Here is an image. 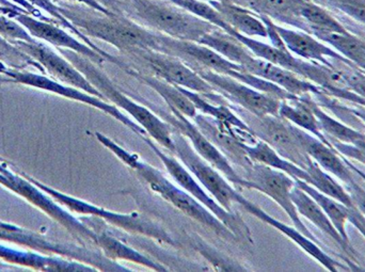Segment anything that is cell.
<instances>
[{"mask_svg": "<svg viewBox=\"0 0 365 272\" xmlns=\"http://www.w3.org/2000/svg\"><path fill=\"white\" fill-rule=\"evenodd\" d=\"M96 137L98 142L102 143L118 159L121 160L126 167L134 171L139 179L143 181L154 194L162 197L165 201L170 203L187 217L210 229L220 239L225 241L237 239V237L207 207L204 206L201 202L182 189L180 186L175 185L173 182L169 181L155 167L143 162L137 154L130 153L104 134L96 132Z\"/></svg>", "mask_w": 365, "mask_h": 272, "instance_id": "obj_1", "label": "cell"}, {"mask_svg": "<svg viewBox=\"0 0 365 272\" xmlns=\"http://www.w3.org/2000/svg\"><path fill=\"white\" fill-rule=\"evenodd\" d=\"M160 36V51L180 58L191 68H204L219 74L230 76L233 70H242L238 64L227 60L210 47L192 41L178 40L165 34Z\"/></svg>", "mask_w": 365, "mask_h": 272, "instance_id": "obj_16", "label": "cell"}, {"mask_svg": "<svg viewBox=\"0 0 365 272\" xmlns=\"http://www.w3.org/2000/svg\"><path fill=\"white\" fill-rule=\"evenodd\" d=\"M210 4L222 15L227 23L238 33L255 38H268L267 26L259 15L229 0H210Z\"/></svg>", "mask_w": 365, "mask_h": 272, "instance_id": "obj_26", "label": "cell"}, {"mask_svg": "<svg viewBox=\"0 0 365 272\" xmlns=\"http://www.w3.org/2000/svg\"><path fill=\"white\" fill-rule=\"evenodd\" d=\"M274 26L287 51L293 53L294 56H297L300 59L317 62V63L326 64V66H334L331 62H329V59H332L336 60L341 63L354 66L338 51L323 44L321 41L315 38L313 34L304 31V30H293L281 27L276 23H274Z\"/></svg>", "mask_w": 365, "mask_h": 272, "instance_id": "obj_19", "label": "cell"}, {"mask_svg": "<svg viewBox=\"0 0 365 272\" xmlns=\"http://www.w3.org/2000/svg\"><path fill=\"white\" fill-rule=\"evenodd\" d=\"M200 43L214 49L230 61L242 66L244 70L255 57L237 38L227 33L220 28H214L201 38Z\"/></svg>", "mask_w": 365, "mask_h": 272, "instance_id": "obj_31", "label": "cell"}, {"mask_svg": "<svg viewBox=\"0 0 365 272\" xmlns=\"http://www.w3.org/2000/svg\"><path fill=\"white\" fill-rule=\"evenodd\" d=\"M309 104L319 120L322 130L328 139L354 145H357L359 141L365 140L364 132L349 127L340 120H336V117L326 113L325 109L319 103L312 100L311 95L309 96Z\"/></svg>", "mask_w": 365, "mask_h": 272, "instance_id": "obj_36", "label": "cell"}, {"mask_svg": "<svg viewBox=\"0 0 365 272\" xmlns=\"http://www.w3.org/2000/svg\"><path fill=\"white\" fill-rule=\"evenodd\" d=\"M0 184L42 209L44 213L59 222L79 241L96 247L98 235L93 229L89 228L87 224L56 204L51 198L43 194L41 189H38V186L26 179L21 173H19V175H15L4 168V170L0 171Z\"/></svg>", "mask_w": 365, "mask_h": 272, "instance_id": "obj_12", "label": "cell"}, {"mask_svg": "<svg viewBox=\"0 0 365 272\" xmlns=\"http://www.w3.org/2000/svg\"><path fill=\"white\" fill-rule=\"evenodd\" d=\"M0 241H11L36 251L57 254V256L75 258V260H77L81 253V247L57 244L55 241H48L42 235L2 221H0Z\"/></svg>", "mask_w": 365, "mask_h": 272, "instance_id": "obj_23", "label": "cell"}, {"mask_svg": "<svg viewBox=\"0 0 365 272\" xmlns=\"http://www.w3.org/2000/svg\"><path fill=\"white\" fill-rule=\"evenodd\" d=\"M292 200H293L300 216L308 219L321 232L329 236L332 241H336L349 256H355L353 248L349 244L345 243L344 239H342L336 226L332 224L331 220L328 218L323 209L319 206V203L308 192L298 187L296 184L295 187L292 190Z\"/></svg>", "mask_w": 365, "mask_h": 272, "instance_id": "obj_24", "label": "cell"}, {"mask_svg": "<svg viewBox=\"0 0 365 272\" xmlns=\"http://www.w3.org/2000/svg\"><path fill=\"white\" fill-rule=\"evenodd\" d=\"M98 235L96 239V247L103 252L109 260L126 261V262L134 263L140 266L147 267L154 271H168L165 265L150 258L149 256H143L140 252L137 251L134 248L128 246L124 241H120L117 237L108 232H102L93 229Z\"/></svg>", "mask_w": 365, "mask_h": 272, "instance_id": "obj_28", "label": "cell"}, {"mask_svg": "<svg viewBox=\"0 0 365 272\" xmlns=\"http://www.w3.org/2000/svg\"><path fill=\"white\" fill-rule=\"evenodd\" d=\"M201 1L210 2V0H201Z\"/></svg>", "mask_w": 365, "mask_h": 272, "instance_id": "obj_53", "label": "cell"}, {"mask_svg": "<svg viewBox=\"0 0 365 272\" xmlns=\"http://www.w3.org/2000/svg\"><path fill=\"white\" fill-rule=\"evenodd\" d=\"M137 16L160 33L178 40L199 42L215 27L180 6L158 0H130Z\"/></svg>", "mask_w": 365, "mask_h": 272, "instance_id": "obj_5", "label": "cell"}, {"mask_svg": "<svg viewBox=\"0 0 365 272\" xmlns=\"http://www.w3.org/2000/svg\"><path fill=\"white\" fill-rule=\"evenodd\" d=\"M130 55L143 59L153 73L177 87L197 92L216 103H229L195 68L175 56L158 51H136Z\"/></svg>", "mask_w": 365, "mask_h": 272, "instance_id": "obj_11", "label": "cell"}, {"mask_svg": "<svg viewBox=\"0 0 365 272\" xmlns=\"http://www.w3.org/2000/svg\"><path fill=\"white\" fill-rule=\"evenodd\" d=\"M296 185L298 187L308 192L317 203L319 206L325 211L326 215L331 220L332 224L336 226L338 232L340 233L345 243L349 244V237L347 234L346 224L349 222V215H351V209L346 205L336 201V199L330 198L326 196L323 192H319L317 188L311 186L310 184L302 181V179H295Z\"/></svg>", "mask_w": 365, "mask_h": 272, "instance_id": "obj_34", "label": "cell"}, {"mask_svg": "<svg viewBox=\"0 0 365 272\" xmlns=\"http://www.w3.org/2000/svg\"><path fill=\"white\" fill-rule=\"evenodd\" d=\"M0 258L12 264L21 265V266L31 267L38 271H73V272H91L98 271V269L74 261L64 260L62 258H51L42 256L31 252L19 251L0 245Z\"/></svg>", "mask_w": 365, "mask_h": 272, "instance_id": "obj_25", "label": "cell"}, {"mask_svg": "<svg viewBox=\"0 0 365 272\" xmlns=\"http://www.w3.org/2000/svg\"><path fill=\"white\" fill-rule=\"evenodd\" d=\"M195 70L230 104H234V106L244 109L257 117L279 115V108L282 100L257 91L255 88L227 75L219 74L204 68H197Z\"/></svg>", "mask_w": 365, "mask_h": 272, "instance_id": "obj_14", "label": "cell"}, {"mask_svg": "<svg viewBox=\"0 0 365 272\" xmlns=\"http://www.w3.org/2000/svg\"><path fill=\"white\" fill-rule=\"evenodd\" d=\"M236 204L240 205L245 211H248L249 214L255 216L257 219L265 222L268 226H272V228L278 230L279 232L282 233L283 235H285L287 239H291L300 249L304 250L307 254H309L311 258H314L317 262H319V264H321L324 268L327 269L328 271L338 272L341 271H351L349 267L344 266V265L341 264L338 261L332 258L331 256H328V254L324 251L323 246L309 239L304 233L297 230L295 226L292 228V226H287V224L277 220L276 218L268 215L261 207L257 206V205L253 204L251 201L247 200L240 192H238L237 197H236Z\"/></svg>", "mask_w": 365, "mask_h": 272, "instance_id": "obj_17", "label": "cell"}, {"mask_svg": "<svg viewBox=\"0 0 365 272\" xmlns=\"http://www.w3.org/2000/svg\"><path fill=\"white\" fill-rule=\"evenodd\" d=\"M126 73L153 89L156 93L160 94L163 100L168 105L170 110L179 111L180 113L190 120L197 115L195 105L177 85H173L160 77L154 76V75L143 74L130 66Z\"/></svg>", "mask_w": 365, "mask_h": 272, "instance_id": "obj_27", "label": "cell"}, {"mask_svg": "<svg viewBox=\"0 0 365 272\" xmlns=\"http://www.w3.org/2000/svg\"><path fill=\"white\" fill-rule=\"evenodd\" d=\"M245 70L255 75V76L266 79V80L282 88L289 93L299 96V98L304 95L319 96L325 94L321 88L317 87L311 81L307 80L304 77L299 76L287 68L276 66L272 62L261 59V58H253L252 61L245 68Z\"/></svg>", "mask_w": 365, "mask_h": 272, "instance_id": "obj_21", "label": "cell"}, {"mask_svg": "<svg viewBox=\"0 0 365 272\" xmlns=\"http://www.w3.org/2000/svg\"><path fill=\"white\" fill-rule=\"evenodd\" d=\"M233 109L250 126L259 140L265 141L285 159L307 170L313 159L296 136L293 124L279 115L257 117L236 106Z\"/></svg>", "mask_w": 365, "mask_h": 272, "instance_id": "obj_8", "label": "cell"}, {"mask_svg": "<svg viewBox=\"0 0 365 272\" xmlns=\"http://www.w3.org/2000/svg\"><path fill=\"white\" fill-rule=\"evenodd\" d=\"M61 53L87 77L88 80L103 94L107 102L115 104L120 110L128 113L133 120L139 124L155 142H158V145L175 154L173 128L170 124L154 113L149 107L121 91L91 60L68 49H64Z\"/></svg>", "mask_w": 365, "mask_h": 272, "instance_id": "obj_2", "label": "cell"}, {"mask_svg": "<svg viewBox=\"0 0 365 272\" xmlns=\"http://www.w3.org/2000/svg\"><path fill=\"white\" fill-rule=\"evenodd\" d=\"M235 38H237L255 57L272 62L276 66L287 68L298 75L302 59L295 57L293 53L287 51V48H280V47L274 46L272 44H266L261 41L255 40V38L244 36L238 32L236 33Z\"/></svg>", "mask_w": 365, "mask_h": 272, "instance_id": "obj_33", "label": "cell"}, {"mask_svg": "<svg viewBox=\"0 0 365 272\" xmlns=\"http://www.w3.org/2000/svg\"><path fill=\"white\" fill-rule=\"evenodd\" d=\"M0 81H6V79H4V77H0Z\"/></svg>", "mask_w": 365, "mask_h": 272, "instance_id": "obj_52", "label": "cell"}, {"mask_svg": "<svg viewBox=\"0 0 365 272\" xmlns=\"http://www.w3.org/2000/svg\"><path fill=\"white\" fill-rule=\"evenodd\" d=\"M304 1L306 0H246L257 14L265 15L270 19H278L304 31H309L308 25L300 15V9Z\"/></svg>", "mask_w": 365, "mask_h": 272, "instance_id": "obj_30", "label": "cell"}, {"mask_svg": "<svg viewBox=\"0 0 365 272\" xmlns=\"http://www.w3.org/2000/svg\"><path fill=\"white\" fill-rule=\"evenodd\" d=\"M319 40L331 45L334 51H338L341 56L349 60L354 66L365 70V43L357 36L347 31L344 33L340 32H321L315 33Z\"/></svg>", "mask_w": 365, "mask_h": 272, "instance_id": "obj_35", "label": "cell"}, {"mask_svg": "<svg viewBox=\"0 0 365 272\" xmlns=\"http://www.w3.org/2000/svg\"><path fill=\"white\" fill-rule=\"evenodd\" d=\"M0 36H4L10 42L24 41V42H34V38L28 32V30L21 23L13 19V17L0 13Z\"/></svg>", "mask_w": 365, "mask_h": 272, "instance_id": "obj_42", "label": "cell"}, {"mask_svg": "<svg viewBox=\"0 0 365 272\" xmlns=\"http://www.w3.org/2000/svg\"><path fill=\"white\" fill-rule=\"evenodd\" d=\"M27 1L29 2V4H31L32 6H36L38 10H43L45 11V12L48 13V14L51 15V16H53V19H55L56 21L62 26V27L66 28V29L72 31L73 33L76 34V36H78L83 43L89 45L90 47L96 49V51H98V53H102L104 57H106L107 60H108V62H110V63H113L115 64V66H119L122 70H125V68H128V66H126V63H124L123 61L118 59L115 56L109 55L108 53H106V51H103L102 48H100V47L93 44V42L90 40L89 36H86V34L83 33V32H81L76 26L73 25V23H71V21H68L63 14H62L61 11H60V6L53 4L51 0H27Z\"/></svg>", "mask_w": 365, "mask_h": 272, "instance_id": "obj_39", "label": "cell"}, {"mask_svg": "<svg viewBox=\"0 0 365 272\" xmlns=\"http://www.w3.org/2000/svg\"><path fill=\"white\" fill-rule=\"evenodd\" d=\"M355 145L360 150V152H361L362 156H364V164H365V140L359 141V142Z\"/></svg>", "mask_w": 365, "mask_h": 272, "instance_id": "obj_51", "label": "cell"}, {"mask_svg": "<svg viewBox=\"0 0 365 272\" xmlns=\"http://www.w3.org/2000/svg\"><path fill=\"white\" fill-rule=\"evenodd\" d=\"M168 1L212 23L215 27L220 28L231 36H235L237 33L210 2L201 1V0H168Z\"/></svg>", "mask_w": 365, "mask_h": 272, "instance_id": "obj_40", "label": "cell"}, {"mask_svg": "<svg viewBox=\"0 0 365 272\" xmlns=\"http://www.w3.org/2000/svg\"><path fill=\"white\" fill-rule=\"evenodd\" d=\"M327 2L365 25V0H327Z\"/></svg>", "mask_w": 365, "mask_h": 272, "instance_id": "obj_43", "label": "cell"}, {"mask_svg": "<svg viewBox=\"0 0 365 272\" xmlns=\"http://www.w3.org/2000/svg\"><path fill=\"white\" fill-rule=\"evenodd\" d=\"M133 98L149 107L154 113H158L162 119L170 124L173 130L186 137L195 153L207 162L210 166L217 169L234 187L240 188V189H242V188L248 189V183L240 177V173L232 166L229 159L223 155L222 152L197 128L193 122H191L190 119L182 115L179 111L170 110V109H169L170 113H166V111L156 108L151 102L145 100L141 96L134 95Z\"/></svg>", "mask_w": 365, "mask_h": 272, "instance_id": "obj_7", "label": "cell"}, {"mask_svg": "<svg viewBox=\"0 0 365 272\" xmlns=\"http://www.w3.org/2000/svg\"><path fill=\"white\" fill-rule=\"evenodd\" d=\"M0 74L8 77V81H13V83L44 90V91L51 92V93L63 96V98H68V100L89 105V106L93 107V108L98 109L102 113L110 115L111 117L117 120L120 123L125 125L126 127L130 128L137 136L143 137L148 135L147 132L139 124L133 121L128 115H124L115 105L107 102V100H102V98H98V96L91 95V94L87 93V92L81 91V90L77 89V88L64 85V83H59V81L55 80L53 78H47V77L43 76V75L27 72V70H10V68H0Z\"/></svg>", "mask_w": 365, "mask_h": 272, "instance_id": "obj_10", "label": "cell"}, {"mask_svg": "<svg viewBox=\"0 0 365 272\" xmlns=\"http://www.w3.org/2000/svg\"><path fill=\"white\" fill-rule=\"evenodd\" d=\"M12 43L41 64L45 72L48 73L56 80L106 100L103 94L88 80L87 77L74 64L71 63L64 56L56 53L46 44L36 42V41L34 42L15 41Z\"/></svg>", "mask_w": 365, "mask_h": 272, "instance_id": "obj_15", "label": "cell"}, {"mask_svg": "<svg viewBox=\"0 0 365 272\" xmlns=\"http://www.w3.org/2000/svg\"><path fill=\"white\" fill-rule=\"evenodd\" d=\"M10 68V70H25L28 66L36 68L44 73V68L36 60L32 59L25 51L19 49L16 45L0 36V68Z\"/></svg>", "mask_w": 365, "mask_h": 272, "instance_id": "obj_41", "label": "cell"}, {"mask_svg": "<svg viewBox=\"0 0 365 272\" xmlns=\"http://www.w3.org/2000/svg\"><path fill=\"white\" fill-rule=\"evenodd\" d=\"M242 171L244 173L240 177L248 183V189L257 190L272 199L287 213L297 230L322 246L319 239L300 219V215L292 200V190L295 187V179L282 171L255 162Z\"/></svg>", "mask_w": 365, "mask_h": 272, "instance_id": "obj_9", "label": "cell"}, {"mask_svg": "<svg viewBox=\"0 0 365 272\" xmlns=\"http://www.w3.org/2000/svg\"><path fill=\"white\" fill-rule=\"evenodd\" d=\"M355 68L349 72H343L349 83V90L365 100V74L362 70H356Z\"/></svg>", "mask_w": 365, "mask_h": 272, "instance_id": "obj_45", "label": "cell"}, {"mask_svg": "<svg viewBox=\"0 0 365 272\" xmlns=\"http://www.w3.org/2000/svg\"><path fill=\"white\" fill-rule=\"evenodd\" d=\"M344 108L347 113H351L354 117H357V119L359 120V121L365 126V107L356 105V107H354V108H349V107L345 106Z\"/></svg>", "mask_w": 365, "mask_h": 272, "instance_id": "obj_49", "label": "cell"}, {"mask_svg": "<svg viewBox=\"0 0 365 272\" xmlns=\"http://www.w3.org/2000/svg\"><path fill=\"white\" fill-rule=\"evenodd\" d=\"M245 150L252 162L282 171L293 179H302V181L310 184V175H309L308 171L300 168L299 166L293 164L289 160L285 159L265 141L259 139V141L255 145H245Z\"/></svg>", "mask_w": 365, "mask_h": 272, "instance_id": "obj_32", "label": "cell"}, {"mask_svg": "<svg viewBox=\"0 0 365 272\" xmlns=\"http://www.w3.org/2000/svg\"><path fill=\"white\" fill-rule=\"evenodd\" d=\"M294 130L304 151L322 169L334 175L339 181L345 184V186L357 182L355 173L347 166L343 156L332 147V143L328 145L295 125Z\"/></svg>", "mask_w": 365, "mask_h": 272, "instance_id": "obj_20", "label": "cell"}, {"mask_svg": "<svg viewBox=\"0 0 365 272\" xmlns=\"http://www.w3.org/2000/svg\"><path fill=\"white\" fill-rule=\"evenodd\" d=\"M21 174L26 179H29L34 185L38 186L45 194L51 196L53 200L57 201L59 204L68 207L73 213L98 218L100 221L107 222V224H111L115 228L125 231V232L141 235V236L153 239V241L164 244V245H169L175 248H180V246H181L162 226H158L151 220H148L147 218L143 217L139 214H121L109 211V209H104V207L96 206V205L91 204V203L85 202V201L62 194V192H57L53 188L43 185L40 182L24 174V173H21Z\"/></svg>", "mask_w": 365, "mask_h": 272, "instance_id": "obj_4", "label": "cell"}, {"mask_svg": "<svg viewBox=\"0 0 365 272\" xmlns=\"http://www.w3.org/2000/svg\"><path fill=\"white\" fill-rule=\"evenodd\" d=\"M349 222L359 231L360 234L365 239V217L356 209H351V215H349Z\"/></svg>", "mask_w": 365, "mask_h": 272, "instance_id": "obj_47", "label": "cell"}, {"mask_svg": "<svg viewBox=\"0 0 365 272\" xmlns=\"http://www.w3.org/2000/svg\"><path fill=\"white\" fill-rule=\"evenodd\" d=\"M140 138L149 145L150 149L160 158V162L164 164L165 168L167 169L170 177L175 179V183L182 189L188 192L193 198L197 199L204 206L207 207L217 218H219L227 226V229L237 237V239H242V241H246L247 243L253 244L250 229L245 224L244 219L237 213H229L223 207H221L219 203L216 202L214 198L204 189L203 186L193 177L192 173L184 164H182L177 158L168 155V154H165L149 135L140 137Z\"/></svg>", "mask_w": 365, "mask_h": 272, "instance_id": "obj_6", "label": "cell"}, {"mask_svg": "<svg viewBox=\"0 0 365 272\" xmlns=\"http://www.w3.org/2000/svg\"><path fill=\"white\" fill-rule=\"evenodd\" d=\"M10 1L23 8L28 14L32 15V16L42 17V13L40 12V10L36 9V6H32L31 4H29L27 0H10Z\"/></svg>", "mask_w": 365, "mask_h": 272, "instance_id": "obj_48", "label": "cell"}, {"mask_svg": "<svg viewBox=\"0 0 365 272\" xmlns=\"http://www.w3.org/2000/svg\"><path fill=\"white\" fill-rule=\"evenodd\" d=\"M173 140L175 145V155L185 167L192 173L193 177L203 186L204 189L219 203L221 207L229 211L236 213L234 204H236V196L240 190L236 189L220 172L207 162L200 157L191 147L186 137L173 130Z\"/></svg>", "mask_w": 365, "mask_h": 272, "instance_id": "obj_13", "label": "cell"}, {"mask_svg": "<svg viewBox=\"0 0 365 272\" xmlns=\"http://www.w3.org/2000/svg\"><path fill=\"white\" fill-rule=\"evenodd\" d=\"M195 248L204 258L210 261L212 266L220 267L221 271H246L244 267L240 266V265L230 263L229 261L219 256L218 252L210 249L207 245H201L200 241H195Z\"/></svg>", "mask_w": 365, "mask_h": 272, "instance_id": "obj_44", "label": "cell"}, {"mask_svg": "<svg viewBox=\"0 0 365 272\" xmlns=\"http://www.w3.org/2000/svg\"><path fill=\"white\" fill-rule=\"evenodd\" d=\"M200 130L222 152L231 164H235L242 170L252 164L245 150V143L238 140L229 130L219 126L212 117L197 113L192 119Z\"/></svg>", "mask_w": 365, "mask_h": 272, "instance_id": "obj_22", "label": "cell"}, {"mask_svg": "<svg viewBox=\"0 0 365 272\" xmlns=\"http://www.w3.org/2000/svg\"><path fill=\"white\" fill-rule=\"evenodd\" d=\"M60 11L86 36L108 43L122 53L160 49L158 34L152 33L125 17L117 14L109 16L100 12H96V15L88 14L63 6H60Z\"/></svg>", "mask_w": 365, "mask_h": 272, "instance_id": "obj_3", "label": "cell"}, {"mask_svg": "<svg viewBox=\"0 0 365 272\" xmlns=\"http://www.w3.org/2000/svg\"><path fill=\"white\" fill-rule=\"evenodd\" d=\"M309 175H310V185L317 188L319 192H323L326 196L330 198L336 199L342 204L346 205L349 209H356L351 194L347 192L346 188L343 187L334 175L328 173L327 171L322 169L314 160H312L308 168H307Z\"/></svg>", "mask_w": 365, "mask_h": 272, "instance_id": "obj_37", "label": "cell"}, {"mask_svg": "<svg viewBox=\"0 0 365 272\" xmlns=\"http://www.w3.org/2000/svg\"><path fill=\"white\" fill-rule=\"evenodd\" d=\"M309 96L310 95L302 96V98L293 100H282L280 108H279V117L287 120L293 125L306 130L309 134L319 138V140L331 145L329 139L322 130L319 120L309 104Z\"/></svg>", "mask_w": 365, "mask_h": 272, "instance_id": "obj_29", "label": "cell"}, {"mask_svg": "<svg viewBox=\"0 0 365 272\" xmlns=\"http://www.w3.org/2000/svg\"><path fill=\"white\" fill-rule=\"evenodd\" d=\"M66 1L77 2V4H83V6L92 9V10L98 11V12L103 13V14L109 15V16L115 14V12L109 10L107 6H103L102 4H100L98 0H66Z\"/></svg>", "mask_w": 365, "mask_h": 272, "instance_id": "obj_46", "label": "cell"}, {"mask_svg": "<svg viewBox=\"0 0 365 272\" xmlns=\"http://www.w3.org/2000/svg\"><path fill=\"white\" fill-rule=\"evenodd\" d=\"M300 15L308 25L309 32L312 34L321 33V32L344 33V32L349 31L329 12L309 0H306L302 4V9H300Z\"/></svg>", "mask_w": 365, "mask_h": 272, "instance_id": "obj_38", "label": "cell"}, {"mask_svg": "<svg viewBox=\"0 0 365 272\" xmlns=\"http://www.w3.org/2000/svg\"><path fill=\"white\" fill-rule=\"evenodd\" d=\"M13 19L21 23L34 38H40V40L53 45V46L59 47V48L75 51V53L91 60L98 66H102L105 62H108L107 58L104 57L102 53H98L86 43L77 40L61 27H58L48 21L38 19L28 13H19Z\"/></svg>", "mask_w": 365, "mask_h": 272, "instance_id": "obj_18", "label": "cell"}, {"mask_svg": "<svg viewBox=\"0 0 365 272\" xmlns=\"http://www.w3.org/2000/svg\"><path fill=\"white\" fill-rule=\"evenodd\" d=\"M0 6L1 8L13 9V10L19 11V12L27 13L23 8L13 4L12 1H9V0H0Z\"/></svg>", "mask_w": 365, "mask_h": 272, "instance_id": "obj_50", "label": "cell"}]
</instances>
